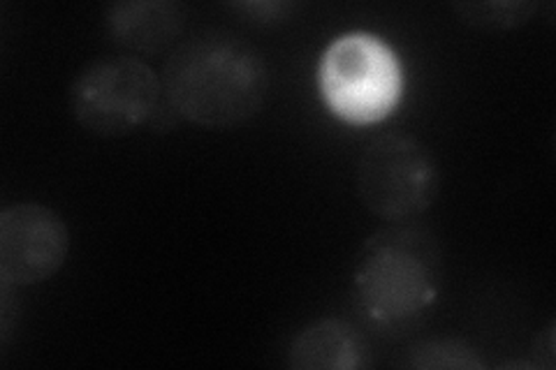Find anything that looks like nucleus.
I'll return each instance as SVG.
<instances>
[{"label":"nucleus","mask_w":556,"mask_h":370,"mask_svg":"<svg viewBox=\"0 0 556 370\" xmlns=\"http://www.w3.org/2000/svg\"><path fill=\"white\" fill-rule=\"evenodd\" d=\"M161 84L172 110L193 126L235 130L263 110L269 65L235 33L206 30L172 49Z\"/></svg>","instance_id":"nucleus-1"},{"label":"nucleus","mask_w":556,"mask_h":370,"mask_svg":"<svg viewBox=\"0 0 556 370\" xmlns=\"http://www.w3.org/2000/svg\"><path fill=\"white\" fill-rule=\"evenodd\" d=\"M351 283L359 312L374 329H408L439 298V239L413 225L380 229L359 248Z\"/></svg>","instance_id":"nucleus-2"},{"label":"nucleus","mask_w":556,"mask_h":370,"mask_svg":"<svg viewBox=\"0 0 556 370\" xmlns=\"http://www.w3.org/2000/svg\"><path fill=\"white\" fill-rule=\"evenodd\" d=\"M404 67L396 51L374 33H345L318 63V91L325 107L353 128L378 126L404 98Z\"/></svg>","instance_id":"nucleus-3"},{"label":"nucleus","mask_w":556,"mask_h":370,"mask_svg":"<svg viewBox=\"0 0 556 370\" xmlns=\"http://www.w3.org/2000/svg\"><path fill=\"white\" fill-rule=\"evenodd\" d=\"M364 208L380 220L406 225L425 216L441 192L433 151L410 135H380L362 151L355 171Z\"/></svg>","instance_id":"nucleus-4"},{"label":"nucleus","mask_w":556,"mask_h":370,"mask_svg":"<svg viewBox=\"0 0 556 370\" xmlns=\"http://www.w3.org/2000/svg\"><path fill=\"white\" fill-rule=\"evenodd\" d=\"M161 77L137 56L86 63L70 84L67 107L77 126L96 137H126L159 107Z\"/></svg>","instance_id":"nucleus-5"},{"label":"nucleus","mask_w":556,"mask_h":370,"mask_svg":"<svg viewBox=\"0 0 556 370\" xmlns=\"http://www.w3.org/2000/svg\"><path fill=\"white\" fill-rule=\"evenodd\" d=\"M70 253V232L56 208L38 202L0 210V280L14 288L45 283Z\"/></svg>","instance_id":"nucleus-6"},{"label":"nucleus","mask_w":556,"mask_h":370,"mask_svg":"<svg viewBox=\"0 0 556 370\" xmlns=\"http://www.w3.org/2000/svg\"><path fill=\"white\" fill-rule=\"evenodd\" d=\"M186 26L177 0H121L104 10V33L118 49L137 56L165 54Z\"/></svg>","instance_id":"nucleus-7"},{"label":"nucleus","mask_w":556,"mask_h":370,"mask_svg":"<svg viewBox=\"0 0 556 370\" xmlns=\"http://www.w3.org/2000/svg\"><path fill=\"white\" fill-rule=\"evenodd\" d=\"M294 370H359L369 366V347L362 333L339 317L311 322L288 347Z\"/></svg>","instance_id":"nucleus-8"},{"label":"nucleus","mask_w":556,"mask_h":370,"mask_svg":"<svg viewBox=\"0 0 556 370\" xmlns=\"http://www.w3.org/2000/svg\"><path fill=\"white\" fill-rule=\"evenodd\" d=\"M402 366L417 370H480L486 363L478 349L462 339H429L415 343Z\"/></svg>","instance_id":"nucleus-9"},{"label":"nucleus","mask_w":556,"mask_h":370,"mask_svg":"<svg viewBox=\"0 0 556 370\" xmlns=\"http://www.w3.org/2000/svg\"><path fill=\"white\" fill-rule=\"evenodd\" d=\"M535 8V3H525V0L519 3H457L455 12L464 24L496 33L525 26Z\"/></svg>","instance_id":"nucleus-10"},{"label":"nucleus","mask_w":556,"mask_h":370,"mask_svg":"<svg viewBox=\"0 0 556 370\" xmlns=\"http://www.w3.org/2000/svg\"><path fill=\"white\" fill-rule=\"evenodd\" d=\"M531 357H533V368H545L554 370L556 361V343H554V322H549L541 333H538L533 347H531Z\"/></svg>","instance_id":"nucleus-11"},{"label":"nucleus","mask_w":556,"mask_h":370,"mask_svg":"<svg viewBox=\"0 0 556 370\" xmlns=\"http://www.w3.org/2000/svg\"><path fill=\"white\" fill-rule=\"evenodd\" d=\"M0 285H3V302H0V331H3V343H5L12 331L14 315H20V304H14L12 298L14 285L3 283V280H0Z\"/></svg>","instance_id":"nucleus-12"},{"label":"nucleus","mask_w":556,"mask_h":370,"mask_svg":"<svg viewBox=\"0 0 556 370\" xmlns=\"http://www.w3.org/2000/svg\"><path fill=\"white\" fill-rule=\"evenodd\" d=\"M239 10L247 12L253 22H276V20H281V12L290 10V5H286V3H249V5H239Z\"/></svg>","instance_id":"nucleus-13"}]
</instances>
